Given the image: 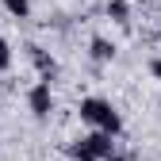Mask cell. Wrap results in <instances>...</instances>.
<instances>
[{"label": "cell", "instance_id": "277c9868", "mask_svg": "<svg viewBox=\"0 0 161 161\" xmlns=\"http://www.w3.org/2000/svg\"><path fill=\"white\" fill-rule=\"evenodd\" d=\"M80 138L88 142V150H92L100 161H111V157H115V138H111V134H104V130H88V134H80Z\"/></svg>", "mask_w": 161, "mask_h": 161}, {"label": "cell", "instance_id": "9c48e42d", "mask_svg": "<svg viewBox=\"0 0 161 161\" xmlns=\"http://www.w3.org/2000/svg\"><path fill=\"white\" fill-rule=\"evenodd\" d=\"M8 69H12V42L0 35V73H8Z\"/></svg>", "mask_w": 161, "mask_h": 161}, {"label": "cell", "instance_id": "ba28073f", "mask_svg": "<svg viewBox=\"0 0 161 161\" xmlns=\"http://www.w3.org/2000/svg\"><path fill=\"white\" fill-rule=\"evenodd\" d=\"M4 12L12 19H31V0H4Z\"/></svg>", "mask_w": 161, "mask_h": 161}, {"label": "cell", "instance_id": "30bf717a", "mask_svg": "<svg viewBox=\"0 0 161 161\" xmlns=\"http://www.w3.org/2000/svg\"><path fill=\"white\" fill-rule=\"evenodd\" d=\"M146 69H150V73L161 80V58H150V65H146Z\"/></svg>", "mask_w": 161, "mask_h": 161}, {"label": "cell", "instance_id": "52a82bcc", "mask_svg": "<svg viewBox=\"0 0 161 161\" xmlns=\"http://www.w3.org/2000/svg\"><path fill=\"white\" fill-rule=\"evenodd\" d=\"M65 157H69V161H100V157L88 150V142H85V138H73V142L65 146Z\"/></svg>", "mask_w": 161, "mask_h": 161}, {"label": "cell", "instance_id": "7a4b0ae2", "mask_svg": "<svg viewBox=\"0 0 161 161\" xmlns=\"http://www.w3.org/2000/svg\"><path fill=\"white\" fill-rule=\"evenodd\" d=\"M27 108L35 119H50L54 111V88H50V80H35V85L27 88Z\"/></svg>", "mask_w": 161, "mask_h": 161}, {"label": "cell", "instance_id": "5b68a950", "mask_svg": "<svg viewBox=\"0 0 161 161\" xmlns=\"http://www.w3.org/2000/svg\"><path fill=\"white\" fill-rule=\"evenodd\" d=\"M27 54H31V62H35V69H38V77H42V80H54V77H58V58H54L50 50L27 46Z\"/></svg>", "mask_w": 161, "mask_h": 161}, {"label": "cell", "instance_id": "3957f363", "mask_svg": "<svg viewBox=\"0 0 161 161\" xmlns=\"http://www.w3.org/2000/svg\"><path fill=\"white\" fill-rule=\"evenodd\" d=\"M115 54H119V46L111 42V38H104V35H92V38H88V58H92L96 65L115 62Z\"/></svg>", "mask_w": 161, "mask_h": 161}, {"label": "cell", "instance_id": "8992f818", "mask_svg": "<svg viewBox=\"0 0 161 161\" xmlns=\"http://www.w3.org/2000/svg\"><path fill=\"white\" fill-rule=\"evenodd\" d=\"M104 12H108L111 23H119V27H127V23H130V4H127V0H108Z\"/></svg>", "mask_w": 161, "mask_h": 161}, {"label": "cell", "instance_id": "6da1fadb", "mask_svg": "<svg viewBox=\"0 0 161 161\" xmlns=\"http://www.w3.org/2000/svg\"><path fill=\"white\" fill-rule=\"evenodd\" d=\"M77 115H80V123H88L92 130H104L111 138L123 134V115H119L111 108V100H104V96H85L77 104Z\"/></svg>", "mask_w": 161, "mask_h": 161}]
</instances>
